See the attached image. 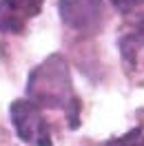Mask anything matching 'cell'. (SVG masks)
Returning <instances> with one entry per match:
<instances>
[{
	"label": "cell",
	"mask_w": 144,
	"mask_h": 146,
	"mask_svg": "<svg viewBox=\"0 0 144 146\" xmlns=\"http://www.w3.org/2000/svg\"><path fill=\"white\" fill-rule=\"evenodd\" d=\"M29 102H33L38 109H69L78 100L73 93L69 64L60 53L49 55L45 62H40L31 71L27 82Z\"/></svg>",
	"instance_id": "cell-1"
},
{
	"label": "cell",
	"mask_w": 144,
	"mask_h": 146,
	"mask_svg": "<svg viewBox=\"0 0 144 146\" xmlns=\"http://www.w3.org/2000/svg\"><path fill=\"white\" fill-rule=\"evenodd\" d=\"M60 18L82 36H95L107 22L104 0H60Z\"/></svg>",
	"instance_id": "cell-2"
},
{
	"label": "cell",
	"mask_w": 144,
	"mask_h": 146,
	"mask_svg": "<svg viewBox=\"0 0 144 146\" xmlns=\"http://www.w3.org/2000/svg\"><path fill=\"white\" fill-rule=\"evenodd\" d=\"M11 122L22 142L31 146H53L49 124L42 111L29 100H16L11 104Z\"/></svg>",
	"instance_id": "cell-3"
},
{
	"label": "cell",
	"mask_w": 144,
	"mask_h": 146,
	"mask_svg": "<svg viewBox=\"0 0 144 146\" xmlns=\"http://www.w3.org/2000/svg\"><path fill=\"white\" fill-rule=\"evenodd\" d=\"M45 0H0V33H20L42 11Z\"/></svg>",
	"instance_id": "cell-4"
},
{
	"label": "cell",
	"mask_w": 144,
	"mask_h": 146,
	"mask_svg": "<svg viewBox=\"0 0 144 146\" xmlns=\"http://www.w3.org/2000/svg\"><path fill=\"white\" fill-rule=\"evenodd\" d=\"M104 146H144V133H142V128H131L122 137L109 139Z\"/></svg>",
	"instance_id": "cell-5"
},
{
	"label": "cell",
	"mask_w": 144,
	"mask_h": 146,
	"mask_svg": "<svg viewBox=\"0 0 144 146\" xmlns=\"http://www.w3.org/2000/svg\"><path fill=\"white\" fill-rule=\"evenodd\" d=\"M137 36H124L120 40V51H122V58H124L129 64H135L137 60Z\"/></svg>",
	"instance_id": "cell-6"
},
{
	"label": "cell",
	"mask_w": 144,
	"mask_h": 146,
	"mask_svg": "<svg viewBox=\"0 0 144 146\" xmlns=\"http://www.w3.org/2000/svg\"><path fill=\"white\" fill-rule=\"evenodd\" d=\"M111 5H113L117 11H122V13H129V11H133L135 7L144 5V0H111Z\"/></svg>",
	"instance_id": "cell-7"
},
{
	"label": "cell",
	"mask_w": 144,
	"mask_h": 146,
	"mask_svg": "<svg viewBox=\"0 0 144 146\" xmlns=\"http://www.w3.org/2000/svg\"><path fill=\"white\" fill-rule=\"evenodd\" d=\"M137 40H142V44H144V18L140 20V25H137Z\"/></svg>",
	"instance_id": "cell-8"
}]
</instances>
